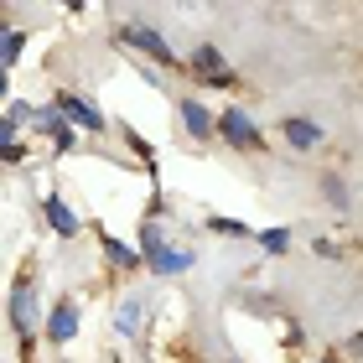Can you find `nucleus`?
<instances>
[{
  "mask_svg": "<svg viewBox=\"0 0 363 363\" xmlns=\"http://www.w3.org/2000/svg\"><path fill=\"white\" fill-rule=\"evenodd\" d=\"M11 327L21 342L37 337V275H31V265L11 280Z\"/></svg>",
  "mask_w": 363,
  "mask_h": 363,
  "instance_id": "f257e3e1",
  "label": "nucleus"
},
{
  "mask_svg": "<svg viewBox=\"0 0 363 363\" xmlns=\"http://www.w3.org/2000/svg\"><path fill=\"white\" fill-rule=\"evenodd\" d=\"M192 73L203 78V84H213V89H234V84H239V73L218 57V47H213V42H197V52H192Z\"/></svg>",
  "mask_w": 363,
  "mask_h": 363,
  "instance_id": "f03ea898",
  "label": "nucleus"
},
{
  "mask_svg": "<svg viewBox=\"0 0 363 363\" xmlns=\"http://www.w3.org/2000/svg\"><path fill=\"white\" fill-rule=\"evenodd\" d=\"M213 130H218V135H223L228 145H234V151H259V145H265V140H259V125H255L244 109H228Z\"/></svg>",
  "mask_w": 363,
  "mask_h": 363,
  "instance_id": "7ed1b4c3",
  "label": "nucleus"
},
{
  "mask_svg": "<svg viewBox=\"0 0 363 363\" xmlns=\"http://www.w3.org/2000/svg\"><path fill=\"white\" fill-rule=\"evenodd\" d=\"M52 109L62 114V125H68V130H89V135H99V130H104V114H99L89 99H78V94H57Z\"/></svg>",
  "mask_w": 363,
  "mask_h": 363,
  "instance_id": "20e7f679",
  "label": "nucleus"
},
{
  "mask_svg": "<svg viewBox=\"0 0 363 363\" xmlns=\"http://www.w3.org/2000/svg\"><path fill=\"white\" fill-rule=\"evenodd\" d=\"M120 42H130V47H140V52H145V57H156L161 68H172V62H177V57H172V42L161 37L156 26H120Z\"/></svg>",
  "mask_w": 363,
  "mask_h": 363,
  "instance_id": "39448f33",
  "label": "nucleus"
},
{
  "mask_svg": "<svg viewBox=\"0 0 363 363\" xmlns=\"http://www.w3.org/2000/svg\"><path fill=\"white\" fill-rule=\"evenodd\" d=\"M47 337L52 342H73L78 337V301H57L52 317H47Z\"/></svg>",
  "mask_w": 363,
  "mask_h": 363,
  "instance_id": "423d86ee",
  "label": "nucleus"
},
{
  "mask_svg": "<svg viewBox=\"0 0 363 363\" xmlns=\"http://www.w3.org/2000/svg\"><path fill=\"white\" fill-rule=\"evenodd\" d=\"M280 130H286V140L296 145V151H311V145H322V125L306 120V114H291V120H280Z\"/></svg>",
  "mask_w": 363,
  "mask_h": 363,
  "instance_id": "0eeeda50",
  "label": "nucleus"
},
{
  "mask_svg": "<svg viewBox=\"0 0 363 363\" xmlns=\"http://www.w3.org/2000/svg\"><path fill=\"white\" fill-rule=\"evenodd\" d=\"M42 213H47V223H52L62 239H73V234H78V213L62 203V197H42Z\"/></svg>",
  "mask_w": 363,
  "mask_h": 363,
  "instance_id": "6e6552de",
  "label": "nucleus"
},
{
  "mask_svg": "<svg viewBox=\"0 0 363 363\" xmlns=\"http://www.w3.org/2000/svg\"><path fill=\"white\" fill-rule=\"evenodd\" d=\"M182 125H187L192 140H208V135H213V114L197 104V99H182Z\"/></svg>",
  "mask_w": 363,
  "mask_h": 363,
  "instance_id": "1a4fd4ad",
  "label": "nucleus"
},
{
  "mask_svg": "<svg viewBox=\"0 0 363 363\" xmlns=\"http://www.w3.org/2000/svg\"><path fill=\"white\" fill-rule=\"evenodd\" d=\"M192 259H197L192 250H172V244H167V250L151 259V270L156 275H182V270H192Z\"/></svg>",
  "mask_w": 363,
  "mask_h": 363,
  "instance_id": "9d476101",
  "label": "nucleus"
},
{
  "mask_svg": "<svg viewBox=\"0 0 363 363\" xmlns=\"http://www.w3.org/2000/svg\"><path fill=\"white\" fill-rule=\"evenodd\" d=\"M140 322H145V301H120V311H114V327H120L125 337H140Z\"/></svg>",
  "mask_w": 363,
  "mask_h": 363,
  "instance_id": "9b49d317",
  "label": "nucleus"
},
{
  "mask_svg": "<svg viewBox=\"0 0 363 363\" xmlns=\"http://www.w3.org/2000/svg\"><path fill=\"white\" fill-rule=\"evenodd\" d=\"M26 52V31H16V26H0V68H11L16 57Z\"/></svg>",
  "mask_w": 363,
  "mask_h": 363,
  "instance_id": "f8f14e48",
  "label": "nucleus"
},
{
  "mask_svg": "<svg viewBox=\"0 0 363 363\" xmlns=\"http://www.w3.org/2000/svg\"><path fill=\"white\" fill-rule=\"evenodd\" d=\"M161 250H167V234H161V228H156V218H151V223L140 228V255H145V265H151V259H156Z\"/></svg>",
  "mask_w": 363,
  "mask_h": 363,
  "instance_id": "ddd939ff",
  "label": "nucleus"
},
{
  "mask_svg": "<svg viewBox=\"0 0 363 363\" xmlns=\"http://www.w3.org/2000/svg\"><path fill=\"white\" fill-rule=\"evenodd\" d=\"M104 255L114 259V265H125V270H135V265H140V255H135V250H130V244H120V239H114V234H104Z\"/></svg>",
  "mask_w": 363,
  "mask_h": 363,
  "instance_id": "4468645a",
  "label": "nucleus"
},
{
  "mask_svg": "<svg viewBox=\"0 0 363 363\" xmlns=\"http://www.w3.org/2000/svg\"><path fill=\"white\" fill-rule=\"evenodd\" d=\"M259 244H265V255H286V250H291V234H286V228H265Z\"/></svg>",
  "mask_w": 363,
  "mask_h": 363,
  "instance_id": "2eb2a0df",
  "label": "nucleus"
},
{
  "mask_svg": "<svg viewBox=\"0 0 363 363\" xmlns=\"http://www.w3.org/2000/svg\"><path fill=\"white\" fill-rule=\"evenodd\" d=\"M208 228H213V234H228V239H244V234H250V228L234 223V218H208Z\"/></svg>",
  "mask_w": 363,
  "mask_h": 363,
  "instance_id": "dca6fc26",
  "label": "nucleus"
},
{
  "mask_svg": "<svg viewBox=\"0 0 363 363\" xmlns=\"http://www.w3.org/2000/svg\"><path fill=\"white\" fill-rule=\"evenodd\" d=\"M31 125L47 130V135H57V130H62V114H57V109H37V120H31Z\"/></svg>",
  "mask_w": 363,
  "mask_h": 363,
  "instance_id": "f3484780",
  "label": "nucleus"
},
{
  "mask_svg": "<svg viewBox=\"0 0 363 363\" xmlns=\"http://www.w3.org/2000/svg\"><path fill=\"white\" fill-rule=\"evenodd\" d=\"M52 140H57V156H68V151H73V145H78V130H68V125H62V130H57V135H52Z\"/></svg>",
  "mask_w": 363,
  "mask_h": 363,
  "instance_id": "a211bd4d",
  "label": "nucleus"
},
{
  "mask_svg": "<svg viewBox=\"0 0 363 363\" xmlns=\"http://www.w3.org/2000/svg\"><path fill=\"white\" fill-rule=\"evenodd\" d=\"M0 161H6V167H21L26 151H21V145H0Z\"/></svg>",
  "mask_w": 363,
  "mask_h": 363,
  "instance_id": "6ab92c4d",
  "label": "nucleus"
},
{
  "mask_svg": "<svg viewBox=\"0 0 363 363\" xmlns=\"http://www.w3.org/2000/svg\"><path fill=\"white\" fill-rule=\"evenodd\" d=\"M0 145H16V125L11 120H0Z\"/></svg>",
  "mask_w": 363,
  "mask_h": 363,
  "instance_id": "aec40b11",
  "label": "nucleus"
},
{
  "mask_svg": "<svg viewBox=\"0 0 363 363\" xmlns=\"http://www.w3.org/2000/svg\"><path fill=\"white\" fill-rule=\"evenodd\" d=\"M6 94H11V73H6V68H0V99H6Z\"/></svg>",
  "mask_w": 363,
  "mask_h": 363,
  "instance_id": "412c9836",
  "label": "nucleus"
},
{
  "mask_svg": "<svg viewBox=\"0 0 363 363\" xmlns=\"http://www.w3.org/2000/svg\"><path fill=\"white\" fill-rule=\"evenodd\" d=\"M327 363H337V358H327Z\"/></svg>",
  "mask_w": 363,
  "mask_h": 363,
  "instance_id": "4be33fe9",
  "label": "nucleus"
}]
</instances>
